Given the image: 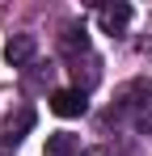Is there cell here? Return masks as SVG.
I'll use <instances>...</instances> for the list:
<instances>
[{
    "label": "cell",
    "instance_id": "1",
    "mask_svg": "<svg viewBox=\"0 0 152 156\" xmlns=\"http://www.w3.org/2000/svg\"><path fill=\"white\" fill-rule=\"evenodd\" d=\"M34 127V105H17L4 122H0V148H17Z\"/></svg>",
    "mask_w": 152,
    "mask_h": 156
},
{
    "label": "cell",
    "instance_id": "2",
    "mask_svg": "<svg viewBox=\"0 0 152 156\" xmlns=\"http://www.w3.org/2000/svg\"><path fill=\"white\" fill-rule=\"evenodd\" d=\"M34 55H38V38H34V34H13V38L4 42V63H9V68H25Z\"/></svg>",
    "mask_w": 152,
    "mask_h": 156
},
{
    "label": "cell",
    "instance_id": "3",
    "mask_svg": "<svg viewBox=\"0 0 152 156\" xmlns=\"http://www.w3.org/2000/svg\"><path fill=\"white\" fill-rule=\"evenodd\" d=\"M85 110H89V101L80 89H55L51 93V114H59V118H80Z\"/></svg>",
    "mask_w": 152,
    "mask_h": 156
},
{
    "label": "cell",
    "instance_id": "4",
    "mask_svg": "<svg viewBox=\"0 0 152 156\" xmlns=\"http://www.w3.org/2000/svg\"><path fill=\"white\" fill-rule=\"evenodd\" d=\"M97 21L106 34H123L127 26H131V4L127 0H114V4H101L97 9Z\"/></svg>",
    "mask_w": 152,
    "mask_h": 156
},
{
    "label": "cell",
    "instance_id": "5",
    "mask_svg": "<svg viewBox=\"0 0 152 156\" xmlns=\"http://www.w3.org/2000/svg\"><path fill=\"white\" fill-rule=\"evenodd\" d=\"M76 148H80V139H76V135H68V131H55V135H47V148H42V156H76Z\"/></svg>",
    "mask_w": 152,
    "mask_h": 156
},
{
    "label": "cell",
    "instance_id": "6",
    "mask_svg": "<svg viewBox=\"0 0 152 156\" xmlns=\"http://www.w3.org/2000/svg\"><path fill=\"white\" fill-rule=\"evenodd\" d=\"M59 47H63V55H85L89 51V38H85V26H68L63 30V38H59Z\"/></svg>",
    "mask_w": 152,
    "mask_h": 156
},
{
    "label": "cell",
    "instance_id": "7",
    "mask_svg": "<svg viewBox=\"0 0 152 156\" xmlns=\"http://www.w3.org/2000/svg\"><path fill=\"white\" fill-rule=\"evenodd\" d=\"M135 131H144V135L152 131V97L135 105Z\"/></svg>",
    "mask_w": 152,
    "mask_h": 156
}]
</instances>
